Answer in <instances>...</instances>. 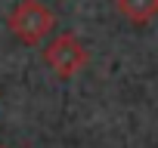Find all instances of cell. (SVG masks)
<instances>
[{
    "mask_svg": "<svg viewBox=\"0 0 158 148\" xmlns=\"http://www.w3.org/2000/svg\"><path fill=\"white\" fill-rule=\"evenodd\" d=\"M6 28L13 31V37L19 43L37 46L56 28V16L40 3V0H22V3H16V10L6 16Z\"/></svg>",
    "mask_w": 158,
    "mask_h": 148,
    "instance_id": "cell-1",
    "label": "cell"
},
{
    "mask_svg": "<svg viewBox=\"0 0 158 148\" xmlns=\"http://www.w3.org/2000/svg\"><path fill=\"white\" fill-rule=\"evenodd\" d=\"M87 59H90L87 46L74 34H59L44 49V65L56 74L59 80H68V77H74V74H81L87 68Z\"/></svg>",
    "mask_w": 158,
    "mask_h": 148,
    "instance_id": "cell-2",
    "label": "cell"
},
{
    "mask_svg": "<svg viewBox=\"0 0 158 148\" xmlns=\"http://www.w3.org/2000/svg\"><path fill=\"white\" fill-rule=\"evenodd\" d=\"M115 10L133 22V25H146L158 16V0H115Z\"/></svg>",
    "mask_w": 158,
    "mask_h": 148,
    "instance_id": "cell-3",
    "label": "cell"
}]
</instances>
